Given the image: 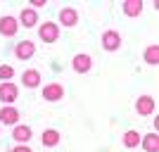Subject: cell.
I'll return each mask as SVG.
<instances>
[{"mask_svg":"<svg viewBox=\"0 0 159 152\" xmlns=\"http://www.w3.org/2000/svg\"><path fill=\"white\" fill-rule=\"evenodd\" d=\"M38 38L43 43H55L60 40V24L57 21H43L38 29Z\"/></svg>","mask_w":159,"mask_h":152,"instance_id":"cell-1","label":"cell"},{"mask_svg":"<svg viewBox=\"0 0 159 152\" xmlns=\"http://www.w3.org/2000/svg\"><path fill=\"white\" fill-rule=\"evenodd\" d=\"M102 48H105L107 53H116V50L121 48V33L112 31V29L105 31V33H102Z\"/></svg>","mask_w":159,"mask_h":152,"instance_id":"cell-2","label":"cell"},{"mask_svg":"<svg viewBox=\"0 0 159 152\" xmlns=\"http://www.w3.org/2000/svg\"><path fill=\"white\" fill-rule=\"evenodd\" d=\"M135 112H138L140 117L154 114V98L152 95H140V98L135 100Z\"/></svg>","mask_w":159,"mask_h":152,"instance_id":"cell-3","label":"cell"},{"mask_svg":"<svg viewBox=\"0 0 159 152\" xmlns=\"http://www.w3.org/2000/svg\"><path fill=\"white\" fill-rule=\"evenodd\" d=\"M64 98V88H62V83H48V86H43V100H48V102H57V100Z\"/></svg>","mask_w":159,"mask_h":152,"instance_id":"cell-4","label":"cell"},{"mask_svg":"<svg viewBox=\"0 0 159 152\" xmlns=\"http://www.w3.org/2000/svg\"><path fill=\"white\" fill-rule=\"evenodd\" d=\"M17 95H19V88L14 86L12 81H2L0 83V100L2 102H14Z\"/></svg>","mask_w":159,"mask_h":152,"instance_id":"cell-5","label":"cell"},{"mask_svg":"<svg viewBox=\"0 0 159 152\" xmlns=\"http://www.w3.org/2000/svg\"><path fill=\"white\" fill-rule=\"evenodd\" d=\"M71 67H74V71L86 74V71H90V69H93V60H90V55L81 53V55H76V57L71 60Z\"/></svg>","mask_w":159,"mask_h":152,"instance_id":"cell-6","label":"cell"},{"mask_svg":"<svg viewBox=\"0 0 159 152\" xmlns=\"http://www.w3.org/2000/svg\"><path fill=\"white\" fill-rule=\"evenodd\" d=\"M33 53H36V45H33L31 40H21V43H17V48H14L17 60H31Z\"/></svg>","mask_w":159,"mask_h":152,"instance_id":"cell-7","label":"cell"},{"mask_svg":"<svg viewBox=\"0 0 159 152\" xmlns=\"http://www.w3.org/2000/svg\"><path fill=\"white\" fill-rule=\"evenodd\" d=\"M60 24L62 26H76L79 24V12L74 7H62L60 10Z\"/></svg>","mask_w":159,"mask_h":152,"instance_id":"cell-8","label":"cell"},{"mask_svg":"<svg viewBox=\"0 0 159 152\" xmlns=\"http://www.w3.org/2000/svg\"><path fill=\"white\" fill-rule=\"evenodd\" d=\"M17 29H19V21L14 19V17H2L0 19V33L2 36H14Z\"/></svg>","mask_w":159,"mask_h":152,"instance_id":"cell-9","label":"cell"},{"mask_svg":"<svg viewBox=\"0 0 159 152\" xmlns=\"http://www.w3.org/2000/svg\"><path fill=\"white\" fill-rule=\"evenodd\" d=\"M21 83L26 88H38L40 86V71L36 69H26V71L21 74Z\"/></svg>","mask_w":159,"mask_h":152,"instance_id":"cell-10","label":"cell"},{"mask_svg":"<svg viewBox=\"0 0 159 152\" xmlns=\"http://www.w3.org/2000/svg\"><path fill=\"white\" fill-rule=\"evenodd\" d=\"M17 121H19V109L0 107V124H17Z\"/></svg>","mask_w":159,"mask_h":152,"instance_id":"cell-11","label":"cell"},{"mask_svg":"<svg viewBox=\"0 0 159 152\" xmlns=\"http://www.w3.org/2000/svg\"><path fill=\"white\" fill-rule=\"evenodd\" d=\"M60 131H55V128H48V131H43V136H40V143L45 147H55V145H60Z\"/></svg>","mask_w":159,"mask_h":152,"instance_id":"cell-12","label":"cell"},{"mask_svg":"<svg viewBox=\"0 0 159 152\" xmlns=\"http://www.w3.org/2000/svg\"><path fill=\"white\" fill-rule=\"evenodd\" d=\"M19 21H21L26 29L36 26V21H38V14H36V10H31V7H24V10L19 12Z\"/></svg>","mask_w":159,"mask_h":152,"instance_id":"cell-13","label":"cell"},{"mask_svg":"<svg viewBox=\"0 0 159 152\" xmlns=\"http://www.w3.org/2000/svg\"><path fill=\"white\" fill-rule=\"evenodd\" d=\"M143 12V0H124V14L126 17H138Z\"/></svg>","mask_w":159,"mask_h":152,"instance_id":"cell-14","label":"cell"},{"mask_svg":"<svg viewBox=\"0 0 159 152\" xmlns=\"http://www.w3.org/2000/svg\"><path fill=\"white\" fill-rule=\"evenodd\" d=\"M12 138L17 140V143H26V140H31V128L29 126H14V131H12Z\"/></svg>","mask_w":159,"mask_h":152,"instance_id":"cell-15","label":"cell"},{"mask_svg":"<svg viewBox=\"0 0 159 152\" xmlns=\"http://www.w3.org/2000/svg\"><path fill=\"white\" fill-rule=\"evenodd\" d=\"M143 147H145V152H159V136L157 133H147L143 138Z\"/></svg>","mask_w":159,"mask_h":152,"instance_id":"cell-16","label":"cell"},{"mask_svg":"<svg viewBox=\"0 0 159 152\" xmlns=\"http://www.w3.org/2000/svg\"><path fill=\"white\" fill-rule=\"evenodd\" d=\"M143 57H145L147 64H154V67H157L159 64V45H157V43H154V45H147Z\"/></svg>","mask_w":159,"mask_h":152,"instance_id":"cell-17","label":"cell"},{"mask_svg":"<svg viewBox=\"0 0 159 152\" xmlns=\"http://www.w3.org/2000/svg\"><path fill=\"white\" fill-rule=\"evenodd\" d=\"M124 145H126V147H138L140 145V133L133 131V128L126 131V133H124Z\"/></svg>","mask_w":159,"mask_h":152,"instance_id":"cell-18","label":"cell"},{"mask_svg":"<svg viewBox=\"0 0 159 152\" xmlns=\"http://www.w3.org/2000/svg\"><path fill=\"white\" fill-rule=\"evenodd\" d=\"M14 76V69L10 64H0V79H12Z\"/></svg>","mask_w":159,"mask_h":152,"instance_id":"cell-19","label":"cell"},{"mask_svg":"<svg viewBox=\"0 0 159 152\" xmlns=\"http://www.w3.org/2000/svg\"><path fill=\"white\" fill-rule=\"evenodd\" d=\"M29 2H31V10H38V7L45 5V0H29Z\"/></svg>","mask_w":159,"mask_h":152,"instance_id":"cell-20","label":"cell"},{"mask_svg":"<svg viewBox=\"0 0 159 152\" xmlns=\"http://www.w3.org/2000/svg\"><path fill=\"white\" fill-rule=\"evenodd\" d=\"M12 152H33V150H31V147H26V145H17Z\"/></svg>","mask_w":159,"mask_h":152,"instance_id":"cell-21","label":"cell"},{"mask_svg":"<svg viewBox=\"0 0 159 152\" xmlns=\"http://www.w3.org/2000/svg\"><path fill=\"white\" fill-rule=\"evenodd\" d=\"M0 131H2V124H0Z\"/></svg>","mask_w":159,"mask_h":152,"instance_id":"cell-22","label":"cell"}]
</instances>
